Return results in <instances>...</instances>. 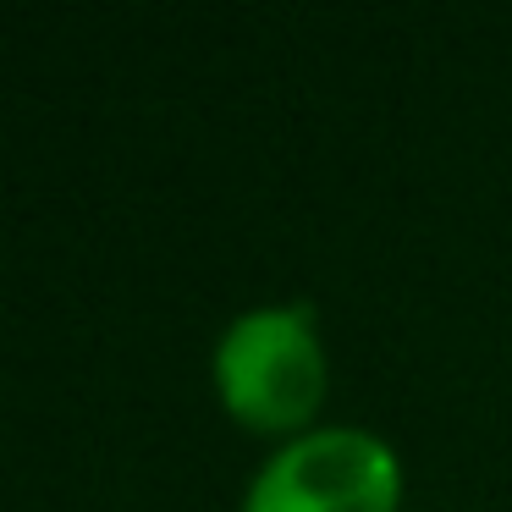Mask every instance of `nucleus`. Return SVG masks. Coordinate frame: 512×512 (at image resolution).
<instances>
[{
	"mask_svg": "<svg viewBox=\"0 0 512 512\" xmlns=\"http://www.w3.org/2000/svg\"><path fill=\"white\" fill-rule=\"evenodd\" d=\"M215 380L232 413L248 424H298L314 413L325 391V353L314 336V314L303 303H270L248 309L226 325L215 347Z\"/></svg>",
	"mask_w": 512,
	"mask_h": 512,
	"instance_id": "f257e3e1",
	"label": "nucleus"
},
{
	"mask_svg": "<svg viewBox=\"0 0 512 512\" xmlns=\"http://www.w3.org/2000/svg\"><path fill=\"white\" fill-rule=\"evenodd\" d=\"M397 507V457L380 435L353 424H325L281 452L248 485L243 512H391Z\"/></svg>",
	"mask_w": 512,
	"mask_h": 512,
	"instance_id": "f03ea898",
	"label": "nucleus"
}]
</instances>
